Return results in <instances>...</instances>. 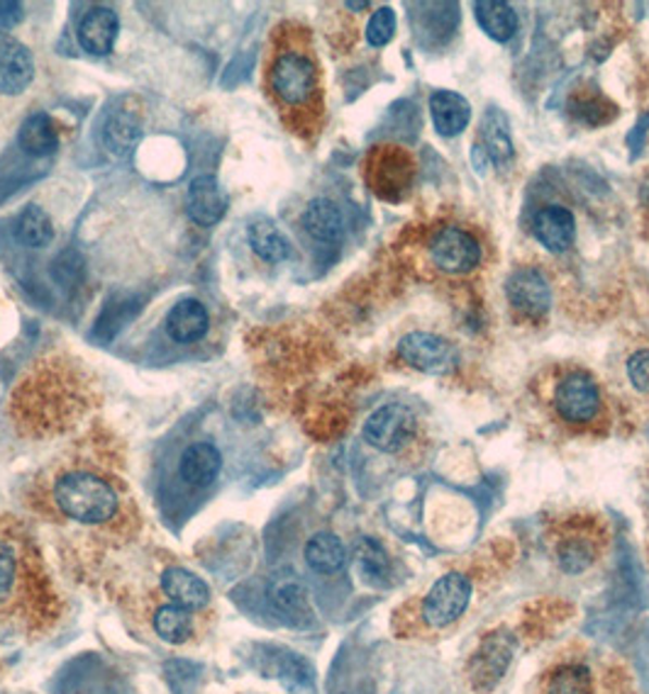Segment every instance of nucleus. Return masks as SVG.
<instances>
[{
	"instance_id": "f257e3e1",
	"label": "nucleus",
	"mask_w": 649,
	"mask_h": 694,
	"mask_svg": "<svg viewBox=\"0 0 649 694\" xmlns=\"http://www.w3.org/2000/svg\"><path fill=\"white\" fill-rule=\"evenodd\" d=\"M54 502L68 519L81 524H105L117 512L113 485L93 473H66L54 485Z\"/></svg>"
},
{
	"instance_id": "f03ea898",
	"label": "nucleus",
	"mask_w": 649,
	"mask_h": 694,
	"mask_svg": "<svg viewBox=\"0 0 649 694\" xmlns=\"http://www.w3.org/2000/svg\"><path fill=\"white\" fill-rule=\"evenodd\" d=\"M271 91L289 107L310 103L318 91V68L306 54L283 52L271 66Z\"/></svg>"
},
{
	"instance_id": "7ed1b4c3",
	"label": "nucleus",
	"mask_w": 649,
	"mask_h": 694,
	"mask_svg": "<svg viewBox=\"0 0 649 694\" xmlns=\"http://www.w3.org/2000/svg\"><path fill=\"white\" fill-rule=\"evenodd\" d=\"M471 602V580L461 573H447L422 597L420 617L430 629H445L467 612Z\"/></svg>"
},
{
	"instance_id": "20e7f679",
	"label": "nucleus",
	"mask_w": 649,
	"mask_h": 694,
	"mask_svg": "<svg viewBox=\"0 0 649 694\" xmlns=\"http://www.w3.org/2000/svg\"><path fill=\"white\" fill-rule=\"evenodd\" d=\"M418 416L406 404H383L364 424V439L383 453H396L416 439Z\"/></svg>"
},
{
	"instance_id": "39448f33",
	"label": "nucleus",
	"mask_w": 649,
	"mask_h": 694,
	"mask_svg": "<svg viewBox=\"0 0 649 694\" xmlns=\"http://www.w3.org/2000/svg\"><path fill=\"white\" fill-rule=\"evenodd\" d=\"M430 259L440 271L451 275H465L474 271L481 264V246L474 234L461 230V227L447 224L432 236Z\"/></svg>"
},
{
	"instance_id": "423d86ee",
	"label": "nucleus",
	"mask_w": 649,
	"mask_h": 694,
	"mask_svg": "<svg viewBox=\"0 0 649 694\" xmlns=\"http://www.w3.org/2000/svg\"><path fill=\"white\" fill-rule=\"evenodd\" d=\"M555 410L569 424H588L601 412V393L591 375L584 371L567 373L557 383Z\"/></svg>"
},
{
	"instance_id": "0eeeda50",
	"label": "nucleus",
	"mask_w": 649,
	"mask_h": 694,
	"mask_svg": "<svg viewBox=\"0 0 649 694\" xmlns=\"http://www.w3.org/2000/svg\"><path fill=\"white\" fill-rule=\"evenodd\" d=\"M398 356L410 369L428 375H445L457 365L455 346L430 332H410L403 336L398 342Z\"/></svg>"
},
{
	"instance_id": "6e6552de",
	"label": "nucleus",
	"mask_w": 649,
	"mask_h": 694,
	"mask_svg": "<svg viewBox=\"0 0 649 694\" xmlns=\"http://www.w3.org/2000/svg\"><path fill=\"white\" fill-rule=\"evenodd\" d=\"M506 297L513 310L525 317H543L552 307V291L537 269H518L508 275Z\"/></svg>"
},
{
	"instance_id": "1a4fd4ad",
	"label": "nucleus",
	"mask_w": 649,
	"mask_h": 694,
	"mask_svg": "<svg viewBox=\"0 0 649 694\" xmlns=\"http://www.w3.org/2000/svg\"><path fill=\"white\" fill-rule=\"evenodd\" d=\"M412 176H416V164H412V158L406 152H400V149L389 146V152L373 156L371 183L373 193H379L381 197L398 201L410 188Z\"/></svg>"
},
{
	"instance_id": "9d476101",
	"label": "nucleus",
	"mask_w": 649,
	"mask_h": 694,
	"mask_svg": "<svg viewBox=\"0 0 649 694\" xmlns=\"http://www.w3.org/2000/svg\"><path fill=\"white\" fill-rule=\"evenodd\" d=\"M186 213L201 227H215L228 213V193L222 191L218 178L199 176L193 178L186 193Z\"/></svg>"
},
{
	"instance_id": "9b49d317",
	"label": "nucleus",
	"mask_w": 649,
	"mask_h": 694,
	"mask_svg": "<svg viewBox=\"0 0 649 694\" xmlns=\"http://www.w3.org/2000/svg\"><path fill=\"white\" fill-rule=\"evenodd\" d=\"M35 78V62L29 49L15 37L0 35V93L20 95Z\"/></svg>"
},
{
	"instance_id": "f8f14e48",
	"label": "nucleus",
	"mask_w": 649,
	"mask_h": 694,
	"mask_svg": "<svg viewBox=\"0 0 649 694\" xmlns=\"http://www.w3.org/2000/svg\"><path fill=\"white\" fill-rule=\"evenodd\" d=\"M510 658H513V641H510L506 633H496V637L491 633V637L481 643L474 660H471V666H474V670H471L474 687L484 692L494 687L508 670Z\"/></svg>"
},
{
	"instance_id": "ddd939ff",
	"label": "nucleus",
	"mask_w": 649,
	"mask_h": 694,
	"mask_svg": "<svg viewBox=\"0 0 649 694\" xmlns=\"http://www.w3.org/2000/svg\"><path fill=\"white\" fill-rule=\"evenodd\" d=\"M533 234L547 252H569L576 236V220L572 210H567L562 205H547L543 210H537L533 220Z\"/></svg>"
},
{
	"instance_id": "4468645a",
	"label": "nucleus",
	"mask_w": 649,
	"mask_h": 694,
	"mask_svg": "<svg viewBox=\"0 0 649 694\" xmlns=\"http://www.w3.org/2000/svg\"><path fill=\"white\" fill-rule=\"evenodd\" d=\"M117 29H120V20L111 8L96 5L84 15L81 25H78V44L84 47V52L93 56H105L113 52Z\"/></svg>"
},
{
	"instance_id": "2eb2a0df",
	"label": "nucleus",
	"mask_w": 649,
	"mask_h": 694,
	"mask_svg": "<svg viewBox=\"0 0 649 694\" xmlns=\"http://www.w3.org/2000/svg\"><path fill=\"white\" fill-rule=\"evenodd\" d=\"M166 334L176 344H195L201 342L211 330V314L201 300L186 297L176 303L166 314Z\"/></svg>"
},
{
	"instance_id": "dca6fc26",
	"label": "nucleus",
	"mask_w": 649,
	"mask_h": 694,
	"mask_svg": "<svg viewBox=\"0 0 649 694\" xmlns=\"http://www.w3.org/2000/svg\"><path fill=\"white\" fill-rule=\"evenodd\" d=\"M481 144H484L486 158L496 164L500 171H508L516 162V146L513 134H510L508 117L498 107H488L481 117Z\"/></svg>"
},
{
	"instance_id": "f3484780",
	"label": "nucleus",
	"mask_w": 649,
	"mask_h": 694,
	"mask_svg": "<svg viewBox=\"0 0 649 694\" xmlns=\"http://www.w3.org/2000/svg\"><path fill=\"white\" fill-rule=\"evenodd\" d=\"M596 690L594 668L584 660H567L547 672L537 694H596Z\"/></svg>"
},
{
	"instance_id": "a211bd4d",
	"label": "nucleus",
	"mask_w": 649,
	"mask_h": 694,
	"mask_svg": "<svg viewBox=\"0 0 649 694\" xmlns=\"http://www.w3.org/2000/svg\"><path fill=\"white\" fill-rule=\"evenodd\" d=\"M430 117L442 137H459L471 123V105L461 93L435 91L430 95Z\"/></svg>"
},
{
	"instance_id": "6ab92c4d",
	"label": "nucleus",
	"mask_w": 649,
	"mask_h": 694,
	"mask_svg": "<svg viewBox=\"0 0 649 694\" xmlns=\"http://www.w3.org/2000/svg\"><path fill=\"white\" fill-rule=\"evenodd\" d=\"M162 590L176 607L189 612L203 609L211 602V588L199 575L186 568H169L162 575Z\"/></svg>"
},
{
	"instance_id": "aec40b11",
	"label": "nucleus",
	"mask_w": 649,
	"mask_h": 694,
	"mask_svg": "<svg viewBox=\"0 0 649 694\" xmlns=\"http://www.w3.org/2000/svg\"><path fill=\"white\" fill-rule=\"evenodd\" d=\"M303 230H306L316 242L334 244L344 236V215L340 205L330 197H316L310 201L306 213L301 217Z\"/></svg>"
},
{
	"instance_id": "412c9836",
	"label": "nucleus",
	"mask_w": 649,
	"mask_h": 694,
	"mask_svg": "<svg viewBox=\"0 0 649 694\" xmlns=\"http://www.w3.org/2000/svg\"><path fill=\"white\" fill-rule=\"evenodd\" d=\"M222 468V455L213 444H193L181 455V478L193 488H208Z\"/></svg>"
},
{
	"instance_id": "4be33fe9",
	"label": "nucleus",
	"mask_w": 649,
	"mask_h": 694,
	"mask_svg": "<svg viewBox=\"0 0 649 694\" xmlns=\"http://www.w3.org/2000/svg\"><path fill=\"white\" fill-rule=\"evenodd\" d=\"M17 144L27 156H52L59 149V132L52 117L47 113H33L27 120L20 125Z\"/></svg>"
},
{
	"instance_id": "5701e85b",
	"label": "nucleus",
	"mask_w": 649,
	"mask_h": 694,
	"mask_svg": "<svg viewBox=\"0 0 649 694\" xmlns=\"http://www.w3.org/2000/svg\"><path fill=\"white\" fill-rule=\"evenodd\" d=\"M474 15L479 27L494 42H508L518 33L516 8L504 3V0H479V3H474Z\"/></svg>"
},
{
	"instance_id": "b1692460",
	"label": "nucleus",
	"mask_w": 649,
	"mask_h": 694,
	"mask_svg": "<svg viewBox=\"0 0 649 694\" xmlns=\"http://www.w3.org/2000/svg\"><path fill=\"white\" fill-rule=\"evenodd\" d=\"M140 139H142V125L132 113L117 111L107 117V123L103 127V142L113 156L127 158L135 152V146L140 144Z\"/></svg>"
},
{
	"instance_id": "393cba45",
	"label": "nucleus",
	"mask_w": 649,
	"mask_h": 694,
	"mask_svg": "<svg viewBox=\"0 0 649 694\" xmlns=\"http://www.w3.org/2000/svg\"><path fill=\"white\" fill-rule=\"evenodd\" d=\"M269 597L281 614H287L293 621H308L310 619V602L308 592L296 575H281L271 582Z\"/></svg>"
},
{
	"instance_id": "a878e982",
	"label": "nucleus",
	"mask_w": 649,
	"mask_h": 694,
	"mask_svg": "<svg viewBox=\"0 0 649 694\" xmlns=\"http://www.w3.org/2000/svg\"><path fill=\"white\" fill-rule=\"evenodd\" d=\"M247 236L252 252L257 254L262 261L281 264L291 259V242L271 220H254L250 224Z\"/></svg>"
},
{
	"instance_id": "bb28decb",
	"label": "nucleus",
	"mask_w": 649,
	"mask_h": 694,
	"mask_svg": "<svg viewBox=\"0 0 649 694\" xmlns=\"http://www.w3.org/2000/svg\"><path fill=\"white\" fill-rule=\"evenodd\" d=\"M306 561L316 573L332 575L347 563V549L330 531H320L306 543Z\"/></svg>"
},
{
	"instance_id": "cd10ccee",
	"label": "nucleus",
	"mask_w": 649,
	"mask_h": 694,
	"mask_svg": "<svg viewBox=\"0 0 649 694\" xmlns=\"http://www.w3.org/2000/svg\"><path fill=\"white\" fill-rule=\"evenodd\" d=\"M17 236L29 249H42L54 240L52 217L39 205H27L17 220Z\"/></svg>"
},
{
	"instance_id": "c85d7f7f",
	"label": "nucleus",
	"mask_w": 649,
	"mask_h": 694,
	"mask_svg": "<svg viewBox=\"0 0 649 694\" xmlns=\"http://www.w3.org/2000/svg\"><path fill=\"white\" fill-rule=\"evenodd\" d=\"M154 631L169 643L189 641L193 633V614L183 607H176V604H166L154 614Z\"/></svg>"
},
{
	"instance_id": "c756f323",
	"label": "nucleus",
	"mask_w": 649,
	"mask_h": 694,
	"mask_svg": "<svg viewBox=\"0 0 649 694\" xmlns=\"http://www.w3.org/2000/svg\"><path fill=\"white\" fill-rule=\"evenodd\" d=\"M354 558H357V565L364 573V578L371 582H389L391 561L379 541L367 539V537L359 539L357 547H354Z\"/></svg>"
},
{
	"instance_id": "7c9ffc66",
	"label": "nucleus",
	"mask_w": 649,
	"mask_h": 694,
	"mask_svg": "<svg viewBox=\"0 0 649 694\" xmlns=\"http://www.w3.org/2000/svg\"><path fill=\"white\" fill-rule=\"evenodd\" d=\"M557 561L569 575L584 573L594 563V547L586 537H569L557 549Z\"/></svg>"
},
{
	"instance_id": "2f4dec72",
	"label": "nucleus",
	"mask_w": 649,
	"mask_h": 694,
	"mask_svg": "<svg viewBox=\"0 0 649 694\" xmlns=\"http://www.w3.org/2000/svg\"><path fill=\"white\" fill-rule=\"evenodd\" d=\"M396 27H398V20H396V13H393V8H379L377 13H373L369 17V25H367V42L371 47H386L393 35H396Z\"/></svg>"
},
{
	"instance_id": "473e14b6",
	"label": "nucleus",
	"mask_w": 649,
	"mask_h": 694,
	"mask_svg": "<svg viewBox=\"0 0 649 694\" xmlns=\"http://www.w3.org/2000/svg\"><path fill=\"white\" fill-rule=\"evenodd\" d=\"M569 107H572V113L578 117V120H584L586 125H603L606 120H611L613 117V105L601 103L598 98H591V101H588V98L578 101L576 98V101Z\"/></svg>"
},
{
	"instance_id": "72a5a7b5",
	"label": "nucleus",
	"mask_w": 649,
	"mask_h": 694,
	"mask_svg": "<svg viewBox=\"0 0 649 694\" xmlns=\"http://www.w3.org/2000/svg\"><path fill=\"white\" fill-rule=\"evenodd\" d=\"M17 578V558L15 551L8 547V543L0 539V602H3L10 590H13Z\"/></svg>"
},
{
	"instance_id": "f704fd0d",
	"label": "nucleus",
	"mask_w": 649,
	"mask_h": 694,
	"mask_svg": "<svg viewBox=\"0 0 649 694\" xmlns=\"http://www.w3.org/2000/svg\"><path fill=\"white\" fill-rule=\"evenodd\" d=\"M627 378L637 393H649V351H635L627 361Z\"/></svg>"
},
{
	"instance_id": "c9c22d12",
	"label": "nucleus",
	"mask_w": 649,
	"mask_h": 694,
	"mask_svg": "<svg viewBox=\"0 0 649 694\" xmlns=\"http://www.w3.org/2000/svg\"><path fill=\"white\" fill-rule=\"evenodd\" d=\"M23 17H25L23 3H17V0H0V33L17 27L23 23Z\"/></svg>"
},
{
	"instance_id": "e433bc0d",
	"label": "nucleus",
	"mask_w": 649,
	"mask_h": 694,
	"mask_svg": "<svg viewBox=\"0 0 649 694\" xmlns=\"http://www.w3.org/2000/svg\"><path fill=\"white\" fill-rule=\"evenodd\" d=\"M347 8L349 10H364V8H369V3H347Z\"/></svg>"
}]
</instances>
